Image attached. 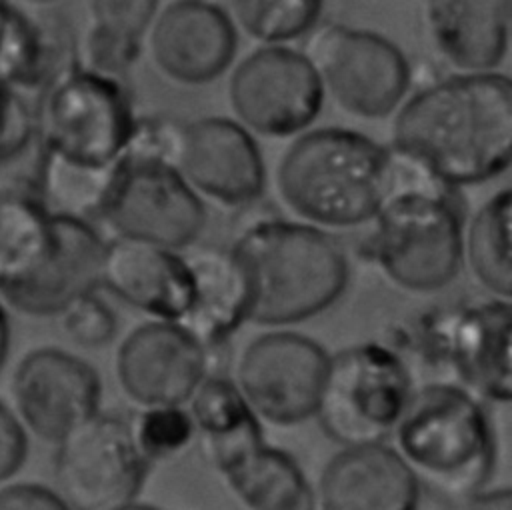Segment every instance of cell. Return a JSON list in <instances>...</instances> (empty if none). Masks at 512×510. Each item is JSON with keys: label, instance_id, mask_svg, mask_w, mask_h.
<instances>
[{"label": "cell", "instance_id": "cell-1", "mask_svg": "<svg viewBox=\"0 0 512 510\" xmlns=\"http://www.w3.org/2000/svg\"><path fill=\"white\" fill-rule=\"evenodd\" d=\"M512 82L506 74H452L394 116L390 150L454 190L500 176L510 164Z\"/></svg>", "mask_w": 512, "mask_h": 510}, {"label": "cell", "instance_id": "cell-2", "mask_svg": "<svg viewBox=\"0 0 512 510\" xmlns=\"http://www.w3.org/2000/svg\"><path fill=\"white\" fill-rule=\"evenodd\" d=\"M248 286V320L286 326L332 306L348 284V258L322 228L280 218L246 226L230 248Z\"/></svg>", "mask_w": 512, "mask_h": 510}, {"label": "cell", "instance_id": "cell-3", "mask_svg": "<svg viewBox=\"0 0 512 510\" xmlns=\"http://www.w3.org/2000/svg\"><path fill=\"white\" fill-rule=\"evenodd\" d=\"M392 182V152L356 130L302 132L282 154L276 188L282 202L316 228L370 222Z\"/></svg>", "mask_w": 512, "mask_h": 510}, {"label": "cell", "instance_id": "cell-4", "mask_svg": "<svg viewBox=\"0 0 512 510\" xmlns=\"http://www.w3.org/2000/svg\"><path fill=\"white\" fill-rule=\"evenodd\" d=\"M392 440L420 488L442 502L486 488L496 468V436L484 402L458 382L414 388Z\"/></svg>", "mask_w": 512, "mask_h": 510}, {"label": "cell", "instance_id": "cell-5", "mask_svg": "<svg viewBox=\"0 0 512 510\" xmlns=\"http://www.w3.org/2000/svg\"><path fill=\"white\" fill-rule=\"evenodd\" d=\"M372 224L368 254L396 286L426 294L458 274L464 222L452 190L394 152L390 190Z\"/></svg>", "mask_w": 512, "mask_h": 510}, {"label": "cell", "instance_id": "cell-6", "mask_svg": "<svg viewBox=\"0 0 512 510\" xmlns=\"http://www.w3.org/2000/svg\"><path fill=\"white\" fill-rule=\"evenodd\" d=\"M414 390L410 370L396 348L358 342L328 354L316 420L342 448L382 444Z\"/></svg>", "mask_w": 512, "mask_h": 510}, {"label": "cell", "instance_id": "cell-7", "mask_svg": "<svg viewBox=\"0 0 512 510\" xmlns=\"http://www.w3.org/2000/svg\"><path fill=\"white\" fill-rule=\"evenodd\" d=\"M130 96L120 80L84 68L56 76L42 112L46 154L92 172H108L134 132Z\"/></svg>", "mask_w": 512, "mask_h": 510}, {"label": "cell", "instance_id": "cell-8", "mask_svg": "<svg viewBox=\"0 0 512 510\" xmlns=\"http://www.w3.org/2000/svg\"><path fill=\"white\" fill-rule=\"evenodd\" d=\"M98 216L116 238L178 252L206 226L202 198L166 162L122 156L108 178Z\"/></svg>", "mask_w": 512, "mask_h": 510}, {"label": "cell", "instance_id": "cell-9", "mask_svg": "<svg viewBox=\"0 0 512 510\" xmlns=\"http://www.w3.org/2000/svg\"><path fill=\"white\" fill-rule=\"evenodd\" d=\"M324 94L348 114L384 118L398 110L410 86L402 50L374 30L324 24L312 30L304 50Z\"/></svg>", "mask_w": 512, "mask_h": 510}, {"label": "cell", "instance_id": "cell-10", "mask_svg": "<svg viewBox=\"0 0 512 510\" xmlns=\"http://www.w3.org/2000/svg\"><path fill=\"white\" fill-rule=\"evenodd\" d=\"M150 466L132 420L98 412L56 442V492L70 510H110L136 500Z\"/></svg>", "mask_w": 512, "mask_h": 510}, {"label": "cell", "instance_id": "cell-11", "mask_svg": "<svg viewBox=\"0 0 512 510\" xmlns=\"http://www.w3.org/2000/svg\"><path fill=\"white\" fill-rule=\"evenodd\" d=\"M228 96L236 122L248 132L286 138L308 130L326 94L302 50L260 46L234 68Z\"/></svg>", "mask_w": 512, "mask_h": 510}, {"label": "cell", "instance_id": "cell-12", "mask_svg": "<svg viewBox=\"0 0 512 510\" xmlns=\"http://www.w3.org/2000/svg\"><path fill=\"white\" fill-rule=\"evenodd\" d=\"M326 364L328 352L316 340L274 330L244 348L234 384L260 422L294 426L314 416Z\"/></svg>", "mask_w": 512, "mask_h": 510}, {"label": "cell", "instance_id": "cell-13", "mask_svg": "<svg viewBox=\"0 0 512 510\" xmlns=\"http://www.w3.org/2000/svg\"><path fill=\"white\" fill-rule=\"evenodd\" d=\"M512 312L506 300H488L438 316L424 334V354L434 364L452 368L458 384L482 402L508 404L512 398L510 366Z\"/></svg>", "mask_w": 512, "mask_h": 510}, {"label": "cell", "instance_id": "cell-14", "mask_svg": "<svg viewBox=\"0 0 512 510\" xmlns=\"http://www.w3.org/2000/svg\"><path fill=\"white\" fill-rule=\"evenodd\" d=\"M12 398L22 426L56 444L100 412L102 384L84 358L46 346L28 352L18 362Z\"/></svg>", "mask_w": 512, "mask_h": 510}, {"label": "cell", "instance_id": "cell-15", "mask_svg": "<svg viewBox=\"0 0 512 510\" xmlns=\"http://www.w3.org/2000/svg\"><path fill=\"white\" fill-rule=\"evenodd\" d=\"M208 374L204 346L176 322H144L116 352L118 384L142 408L188 404Z\"/></svg>", "mask_w": 512, "mask_h": 510}, {"label": "cell", "instance_id": "cell-16", "mask_svg": "<svg viewBox=\"0 0 512 510\" xmlns=\"http://www.w3.org/2000/svg\"><path fill=\"white\" fill-rule=\"evenodd\" d=\"M176 170L198 196L226 206L250 204L266 186L262 152L252 132L224 116L182 124Z\"/></svg>", "mask_w": 512, "mask_h": 510}, {"label": "cell", "instance_id": "cell-17", "mask_svg": "<svg viewBox=\"0 0 512 510\" xmlns=\"http://www.w3.org/2000/svg\"><path fill=\"white\" fill-rule=\"evenodd\" d=\"M236 44V24L224 8L212 2H168L152 20L154 64L180 84L194 86L216 80L234 60Z\"/></svg>", "mask_w": 512, "mask_h": 510}, {"label": "cell", "instance_id": "cell-18", "mask_svg": "<svg viewBox=\"0 0 512 510\" xmlns=\"http://www.w3.org/2000/svg\"><path fill=\"white\" fill-rule=\"evenodd\" d=\"M202 448L248 510H316L306 472L292 454L264 440L262 424Z\"/></svg>", "mask_w": 512, "mask_h": 510}, {"label": "cell", "instance_id": "cell-19", "mask_svg": "<svg viewBox=\"0 0 512 510\" xmlns=\"http://www.w3.org/2000/svg\"><path fill=\"white\" fill-rule=\"evenodd\" d=\"M104 246L106 240L90 220L52 214L50 242L42 260L22 284L0 294L24 314H62L100 284Z\"/></svg>", "mask_w": 512, "mask_h": 510}, {"label": "cell", "instance_id": "cell-20", "mask_svg": "<svg viewBox=\"0 0 512 510\" xmlns=\"http://www.w3.org/2000/svg\"><path fill=\"white\" fill-rule=\"evenodd\" d=\"M320 510H418L422 488L388 444L340 448L314 488Z\"/></svg>", "mask_w": 512, "mask_h": 510}, {"label": "cell", "instance_id": "cell-21", "mask_svg": "<svg viewBox=\"0 0 512 510\" xmlns=\"http://www.w3.org/2000/svg\"><path fill=\"white\" fill-rule=\"evenodd\" d=\"M100 284L156 320L176 324L188 312L194 290L186 256L124 238L106 242Z\"/></svg>", "mask_w": 512, "mask_h": 510}, {"label": "cell", "instance_id": "cell-22", "mask_svg": "<svg viewBox=\"0 0 512 510\" xmlns=\"http://www.w3.org/2000/svg\"><path fill=\"white\" fill-rule=\"evenodd\" d=\"M424 18L436 50L460 74L496 72L508 52V0H434Z\"/></svg>", "mask_w": 512, "mask_h": 510}, {"label": "cell", "instance_id": "cell-23", "mask_svg": "<svg viewBox=\"0 0 512 510\" xmlns=\"http://www.w3.org/2000/svg\"><path fill=\"white\" fill-rule=\"evenodd\" d=\"M192 272V302L178 322L206 352L220 350L248 320V286L230 250H200L186 256Z\"/></svg>", "mask_w": 512, "mask_h": 510}, {"label": "cell", "instance_id": "cell-24", "mask_svg": "<svg viewBox=\"0 0 512 510\" xmlns=\"http://www.w3.org/2000/svg\"><path fill=\"white\" fill-rule=\"evenodd\" d=\"M158 6L154 0L92 2V24L86 34L88 70L120 80L138 60L142 36Z\"/></svg>", "mask_w": 512, "mask_h": 510}, {"label": "cell", "instance_id": "cell-25", "mask_svg": "<svg viewBox=\"0 0 512 510\" xmlns=\"http://www.w3.org/2000/svg\"><path fill=\"white\" fill-rule=\"evenodd\" d=\"M510 210L512 192L502 188L474 212L462 238V260L476 282L496 300L506 302L512 294Z\"/></svg>", "mask_w": 512, "mask_h": 510}, {"label": "cell", "instance_id": "cell-26", "mask_svg": "<svg viewBox=\"0 0 512 510\" xmlns=\"http://www.w3.org/2000/svg\"><path fill=\"white\" fill-rule=\"evenodd\" d=\"M52 214L26 196L0 194V292L22 284L42 260Z\"/></svg>", "mask_w": 512, "mask_h": 510}, {"label": "cell", "instance_id": "cell-27", "mask_svg": "<svg viewBox=\"0 0 512 510\" xmlns=\"http://www.w3.org/2000/svg\"><path fill=\"white\" fill-rule=\"evenodd\" d=\"M236 24L264 46L310 34L322 16V2L316 0H240L230 4Z\"/></svg>", "mask_w": 512, "mask_h": 510}, {"label": "cell", "instance_id": "cell-28", "mask_svg": "<svg viewBox=\"0 0 512 510\" xmlns=\"http://www.w3.org/2000/svg\"><path fill=\"white\" fill-rule=\"evenodd\" d=\"M132 430L142 456L150 464L182 452L196 434L194 422L182 406L144 408L132 418Z\"/></svg>", "mask_w": 512, "mask_h": 510}, {"label": "cell", "instance_id": "cell-29", "mask_svg": "<svg viewBox=\"0 0 512 510\" xmlns=\"http://www.w3.org/2000/svg\"><path fill=\"white\" fill-rule=\"evenodd\" d=\"M62 326L72 342L86 348L108 344L116 336V314L98 296L86 294L62 312Z\"/></svg>", "mask_w": 512, "mask_h": 510}, {"label": "cell", "instance_id": "cell-30", "mask_svg": "<svg viewBox=\"0 0 512 510\" xmlns=\"http://www.w3.org/2000/svg\"><path fill=\"white\" fill-rule=\"evenodd\" d=\"M26 454V430L14 410L0 400V482L12 478L22 468Z\"/></svg>", "mask_w": 512, "mask_h": 510}, {"label": "cell", "instance_id": "cell-31", "mask_svg": "<svg viewBox=\"0 0 512 510\" xmlns=\"http://www.w3.org/2000/svg\"><path fill=\"white\" fill-rule=\"evenodd\" d=\"M0 510H70L56 490L36 482H16L0 488Z\"/></svg>", "mask_w": 512, "mask_h": 510}, {"label": "cell", "instance_id": "cell-32", "mask_svg": "<svg viewBox=\"0 0 512 510\" xmlns=\"http://www.w3.org/2000/svg\"><path fill=\"white\" fill-rule=\"evenodd\" d=\"M444 510H512V490L508 486H486L474 494L444 502Z\"/></svg>", "mask_w": 512, "mask_h": 510}, {"label": "cell", "instance_id": "cell-33", "mask_svg": "<svg viewBox=\"0 0 512 510\" xmlns=\"http://www.w3.org/2000/svg\"><path fill=\"white\" fill-rule=\"evenodd\" d=\"M10 348V320L4 304L0 302V368L4 366V360L8 356Z\"/></svg>", "mask_w": 512, "mask_h": 510}, {"label": "cell", "instance_id": "cell-34", "mask_svg": "<svg viewBox=\"0 0 512 510\" xmlns=\"http://www.w3.org/2000/svg\"><path fill=\"white\" fill-rule=\"evenodd\" d=\"M110 510H162L154 504H148V502H140V500H132V502H126V504H120V506H114Z\"/></svg>", "mask_w": 512, "mask_h": 510}]
</instances>
